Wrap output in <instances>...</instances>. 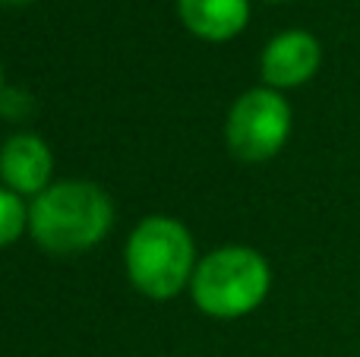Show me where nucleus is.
<instances>
[{
    "instance_id": "obj_11",
    "label": "nucleus",
    "mask_w": 360,
    "mask_h": 357,
    "mask_svg": "<svg viewBox=\"0 0 360 357\" xmlns=\"http://www.w3.org/2000/svg\"><path fill=\"white\" fill-rule=\"evenodd\" d=\"M269 4H281V0H269Z\"/></svg>"
},
{
    "instance_id": "obj_9",
    "label": "nucleus",
    "mask_w": 360,
    "mask_h": 357,
    "mask_svg": "<svg viewBox=\"0 0 360 357\" xmlns=\"http://www.w3.org/2000/svg\"><path fill=\"white\" fill-rule=\"evenodd\" d=\"M0 4H10V6H22V4H32V0H0Z\"/></svg>"
},
{
    "instance_id": "obj_8",
    "label": "nucleus",
    "mask_w": 360,
    "mask_h": 357,
    "mask_svg": "<svg viewBox=\"0 0 360 357\" xmlns=\"http://www.w3.org/2000/svg\"><path fill=\"white\" fill-rule=\"evenodd\" d=\"M22 231H29V206L19 193H13L0 183V250L16 244Z\"/></svg>"
},
{
    "instance_id": "obj_3",
    "label": "nucleus",
    "mask_w": 360,
    "mask_h": 357,
    "mask_svg": "<svg viewBox=\"0 0 360 357\" xmlns=\"http://www.w3.org/2000/svg\"><path fill=\"white\" fill-rule=\"evenodd\" d=\"M269 288H272V269L266 257L240 244L205 253L190 282L193 304L215 320H237L253 313L266 301Z\"/></svg>"
},
{
    "instance_id": "obj_10",
    "label": "nucleus",
    "mask_w": 360,
    "mask_h": 357,
    "mask_svg": "<svg viewBox=\"0 0 360 357\" xmlns=\"http://www.w3.org/2000/svg\"><path fill=\"white\" fill-rule=\"evenodd\" d=\"M0 92H4V70H0Z\"/></svg>"
},
{
    "instance_id": "obj_2",
    "label": "nucleus",
    "mask_w": 360,
    "mask_h": 357,
    "mask_svg": "<svg viewBox=\"0 0 360 357\" xmlns=\"http://www.w3.org/2000/svg\"><path fill=\"white\" fill-rule=\"evenodd\" d=\"M124 263L139 294L168 301L193 282L199 259L184 221L171 215H149L127 238Z\"/></svg>"
},
{
    "instance_id": "obj_7",
    "label": "nucleus",
    "mask_w": 360,
    "mask_h": 357,
    "mask_svg": "<svg viewBox=\"0 0 360 357\" xmlns=\"http://www.w3.org/2000/svg\"><path fill=\"white\" fill-rule=\"evenodd\" d=\"M180 22L202 41H231L250 22V0H177Z\"/></svg>"
},
{
    "instance_id": "obj_6",
    "label": "nucleus",
    "mask_w": 360,
    "mask_h": 357,
    "mask_svg": "<svg viewBox=\"0 0 360 357\" xmlns=\"http://www.w3.org/2000/svg\"><path fill=\"white\" fill-rule=\"evenodd\" d=\"M51 174H54V155L41 136L13 133L0 145V181L6 190L35 200L38 193L51 187Z\"/></svg>"
},
{
    "instance_id": "obj_5",
    "label": "nucleus",
    "mask_w": 360,
    "mask_h": 357,
    "mask_svg": "<svg viewBox=\"0 0 360 357\" xmlns=\"http://www.w3.org/2000/svg\"><path fill=\"white\" fill-rule=\"evenodd\" d=\"M323 63V44L316 35L304 29L278 32L272 41L262 48L259 73L269 89H297L316 76Z\"/></svg>"
},
{
    "instance_id": "obj_1",
    "label": "nucleus",
    "mask_w": 360,
    "mask_h": 357,
    "mask_svg": "<svg viewBox=\"0 0 360 357\" xmlns=\"http://www.w3.org/2000/svg\"><path fill=\"white\" fill-rule=\"evenodd\" d=\"M114 225V202L98 183H51L29 202V234L54 257H76L108 238Z\"/></svg>"
},
{
    "instance_id": "obj_4",
    "label": "nucleus",
    "mask_w": 360,
    "mask_h": 357,
    "mask_svg": "<svg viewBox=\"0 0 360 357\" xmlns=\"http://www.w3.org/2000/svg\"><path fill=\"white\" fill-rule=\"evenodd\" d=\"M288 136H291V105L278 89H247L231 105L224 139H228V149L234 152V158L250 164L269 162L285 149Z\"/></svg>"
}]
</instances>
